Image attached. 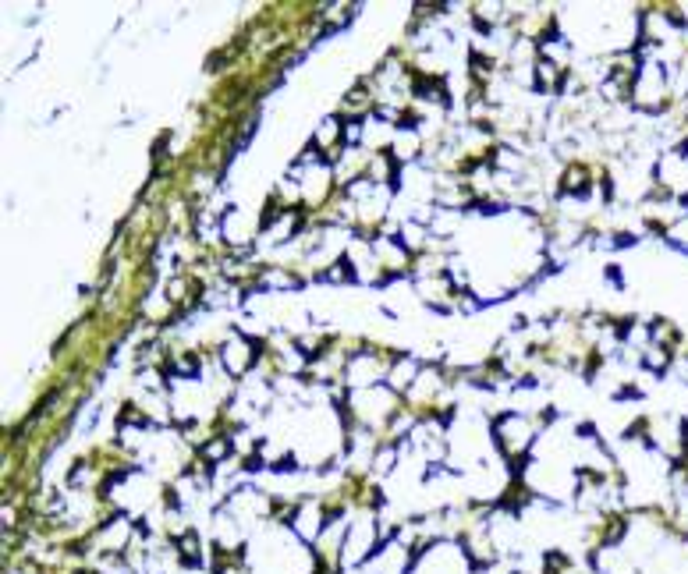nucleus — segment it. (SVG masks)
Masks as SVG:
<instances>
[{
    "label": "nucleus",
    "mask_w": 688,
    "mask_h": 574,
    "mask_svg": "<svg viewBox=\"0 0 688 574\" xmlns=\"http://www.w3.org/2000/svg\"><path fill=\"white\" fill-rule=\"evenodd\" d=\"M220 358H224L227 373H231V376H242L245 369L252 365V358H256V351H252L245 341H231L224 351H220Z\"/></svg>",
    "instance_id": "1"
}]
</instances>
